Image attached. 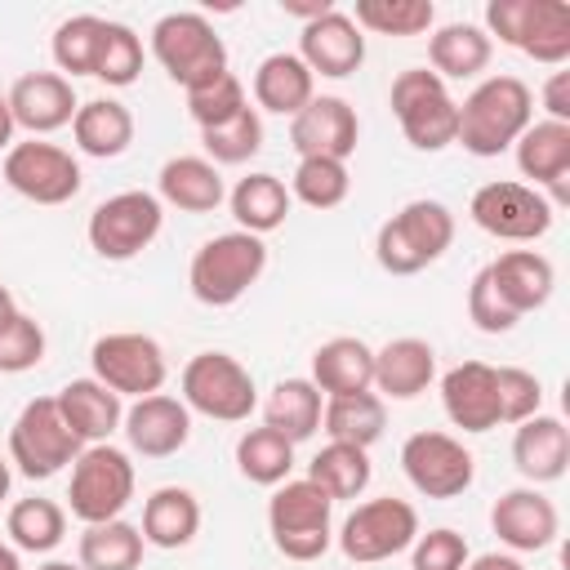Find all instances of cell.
<instances>
[{
	"mask_svg": "<svg viewBox=\"0 0 570 570\" xmlns=\"http://www.w3.org/2000/svg\"><path fill=\"white\" fill-rule=\"evenodd\" d=\"M534 120V94L521 76H485L463 102H459V129L454 142L468 156H503Z\"/></svg>",
	"mask_w": 570,
	"mask_h": 570,
	"instance_id": "cell-1",
	"label": "cell"
},
{
	"mask_svg": "<svg viewBox=\"0 0 570 570\" xmlns=\"http://www.w3.org/2000/svg\"><path fill=\"white\" fill-rule=\"evenodd\" d=\"M454 245V214L441 200H405L374 232V258L387 276H414Z\"/></svg>",
	"mask_w": 570,
	"mask_h": 570,
	"instance_id": "cell-2",
	"label": "cell"
},
{
	"mask_svg": "<svg viewBox=\"0 0 570 570\" xmlns=\"http://www.w3.org/2000/svg\"><path fill=\"white\" fill-rule=\"evenodd\" d=\"M267 272V245L263 236H249V232H218L209 236L191 263H187V285H191V298L205 303V307H232L240 303L258 276Z\"/></svg>",
	"mask_w": 570,
	"mask_h": 570,
	"instance_id": "cell-3",
	"label": "cell"
},
{
	"mask_svg": "<svg viewBox=\"0 0 570 570\" xmlns=\"http://www.w3.org/2000/svg\"><path fill=\"white\" fill-rule=\"evenodd\" d=\"M267 534L285 561H316L334 543V499L307 476L281 481L267 499Z\"/></svg>",
	"mask_w": 570,
	"mask_h": 570,
	"instance_id": "cell-4",
	"label": "cell"
},
{
	"mask_svg": "<svg viewBox=\"0 0 570 570\" xmlns=\"http://www.w3.org/2000/svg\"><path fill=\"white\" fill-rule=\"evenodd\" d=\"M490 40L543 62V67H566L570 58V4L566 0H490L485 4V27Z\"/></svg>",
	"mask_w": 570,
	"mask_h": 570,
	"instance_id": "cell-5",
	"label": "cell"
},
{
	"mask_svg": "<svg viewBox=\"0 0 570 570\" xmlns=\"http://www.w3.org/2000/svg\"><path fill=\"white\" fill-rule=\"evenodd\" d=\"M151 58L165 67L174 85H183V94L227 71V45L214 31V22L196 9L165 13L151 27Z\"/></svg>",
	"mask_w": 570,
	"mask_h": 570,
	"instance_id": "cell-6",
	"label": "cell"
},
{
	"mask_svg": "<svg viewBox=\"0 0 570 570\" xmlns=\"http://www.w3.org/2000/svg\"><path fill=\"white\" fill-rule=\"evenodd\" d=\"M387 107L414 151H445L459 129V102L432 67H405L392 80Z\"/></svg>",
	"mask_w": 570,
	"mask_h": 570,
	"instance_id": "cell-7",
	"label": "cell"
},
{
	"mask_svg": "<svg viewBox=\"0 0 570 570\" xmlns=\"http://www.w3.org/2000/svg\"><path fill=\"white\" fill-rule=\"evenodd\" d=\"M178 401L214 423H245L258 410L254 374L232 352H196L178 374Z\"/></svg>",
	"mask_w": 570,
	"mask_h": 570,
	"instance_id": "cell-8",
	"label": "cell"
},
{
	"mask_svg": "<svg viewBox=\"0 0 570 570\" xmlns=\"http://www.w3.org/2000/svg\"><path fill=\"white\" fill-rule=\"evenodd\" d=\"M134 459L129 450L102 441V445H85L71 463V485H67V508L80 525H98V521H116L129 499H134Z\"/></svg>",
	"mask_w": 570,
	"mask_h": 570,
	"instance_id": "cell-9",
	"label": "cell"
},
{
	"mask_svg": "<svg viewBox=\"0 0 570 570\" xmlns=\"http://www.w3.org/2000/svg\"><path fill=\"white\" fill-rule=\"evenodd\" d=\"M165 227V205L156 191H142V187H129V191H116L107 200L94 205L89 223H85V236H89V249L107 263H129L138 258Z\"/></svg>",
	"mask_w": 570,
	"mask_h": 570,
	"instance_id": "cell-10",
	"label": "cell"
},
{
	"mask_svg": "<svg viewBox=\"0 0 570 570\" xmlns=\"http://www.w3.org/2000/svg\"><path fill=\"white\" fill-rule=\"evenodd\" d=\"M338 552L356 566H379V561H392L401 552H410V543L419 539V512L414 503L405 499H365L356 503L343 525H338Z\"/></svg>",
	"mask_w": 570,
	"mask_h": 570,
	"instance_id": "cell-11",
	"label": "cell"
},
{
	"mask_svg": "<svg viewBox=\"0 0 570 570\" xmlns=\"http://www.w3.org/2000/svg\"><path fill=\"white\" fill-rule=\"evenodd\" d=\"M85 445L76 441V432L62 423L58 401L53 396H36L18 410L13 428H9V463L27 476V481H49L58 476L67 463H76Z\"/></svg>",
	"mask_w": 570,
	"mask_h": 570,
	"instance_id": "cell-12",
	"label": "cell"
},
{
	"mask_svg": "<svg viewBox=\"0 0 570 570\" xmlns=\"http://www.w3.org/2000/svg\"><path fill=\"white\" fill-rule=\"evenodd\" d=\"M468 214L472 223L494 236V240H512V245H530L539 236H548L557 209L548 205V196L530 183H517V178H494V183H481L468 200Z\"/></svg>",
	"mask_w": 570,
	"mask_h": 570,
	"instance_id": "cell-13",
	"label": "cell"
},
{
	"mask_svg": "<svg viewBox=\"0 0 570 570\" xmlns=\"http://www.w3.org/2000/svg\"><path fill=\"white\" fill-rule=\"evenodd\" d=\"M89 365H94V379L102 387H111L120 401L125 396H134V401L138 396H151L169 379L165 347L151 334H138V330H111V334L94 338Z\"/></svg>",
	"mask_w": 570,
	"mask_h": 570,
	"instance_id": "cell-14",
	"label": "cell"
},
{
	"mask_svg": "<svg viewBox=\"0 0 570 570\" xmlns=\"http://www.w3.org/2000/svg\"><path fill=\"white\" fill-rule=\"evenodd\" d=\"M0 174L31 205H67V200L80 196V183H85L80 160L67 147L45 142V138L13 142L0 160Z\"/></svg>",
	"mask_w": 570,
	"mask_h": 570,
	"instance_id": "cell-15",
	"label": "cell"
},
{
	"mask_svg": "<svg viewBox=\"0 0 570 570\" xmlns=\"http://www.w3.org/2000/svg\"><path fill=\"white\" fill-rule=\"evenodd\" d=\"M401 472L423 499H459L476 481L472 450L450 432H414L401 445Z\"/></svg>",
	"mask_w": 570,
	"mask_h": 570,
	"instance_id": "cell-16",
	"label": "cell"
},
{
	"mask_svg": "<svg viewBox=\"0 0 570 570\" xmlns=\"http://www.w3.org/2000/svg\"><path fill=\"white\" fill-rule=\"evenodd\" d=\"M361 138V120L356 107L338 94H316L294 120H289V142L298 151V160L321 156V160H347L356 151Z\"/></svg>",
	"mask_w": 570,
	"mask_h": 570,
	"instance_id": "cell-17",
	"label": "cell"
},
{
	"mask_svg": "<svg viewBox=\"0 0 570 570\" xmlns=\"http://www.w3.org/2000/svg\"><path fill=\"white\" fill-rule=\"evenodd\" d=\"M490 530L499 534L508 552H543L561 534V517H557V503L539 485H517L494 499Z\"/></svg>",
	"mask_w": 570,
	"mask_h": 570,
	"instance_id": "cell-18",
	"label": "cell"
},
{
	"mask_svg": "<svg viewBox=\"0 0 570 570\" xmlns=\"http://www.w3.org/2000/svg\"><path fill=\"white\" fill-rule=\"evenodd\" d=\"M521 178L548 196L552 209L570 205V125L561 120H530V129L512 142Z\"/></svg>",
	"mask_w": 570,
	"mask_h": 570,
	"instance_id": "cell-19",
	"label": "cell"
},
{
	"mask_svg": "<svg viewBox=\"0 0 570 570\" xmlns=\"http://www.w3.org/2000/svg\"><path fill=\"white\" fill-rule=\"evenodd\" d=\"M120 432L134 454L169 459L191 441V410L169 392H151V396H138L134 405H125Z\"/></svg>",
	"mask_w": 570,
	"mask_h": 570,
	"instance_id": "cell-20",
	"label": "cell"
},
{
	"mask_svg": "<svg viewBox=\"0 0 570 570\" xmlns=\"http://www.w3.org/2000/svg\"><path fill=\"white\" fill-rule=\"evenodd\" d=\"M298 58L312 76L325 80H343L365 62V31L352 22V13L330 9L312 22H303L298 31Z\"/></svg>",
	"mask_w": 570,
	"mask_h": 570,
	"instance_id": "cell-21",
	"label": "cell"
},
{
	"mask_svg": "<svg viewBox=\"0 0 570 570\" xmlns=\"http://www.w3.org/2000/svg\"><path fill=\"white\" fill-rule=\"evenodd\" d=\"M4 102H9L13 125L27 129L31 138H36V134L67 129L71 116H76V107H80L71 80L58 76V71H27V76H18V80L9 85V94H4Z\"/></svg>",
	"mask_w": 570,
	"mask_h": 570,
	"instance_id": "cell-22",
	"label": "cell"
},
{
	"mask_svg": "<svg viewBox=\"0 0 570 570\" xmlns=\"http://www.w3.org/2000/svg\"><path fill=\"white\" fill-rule=\"evenodd\" d=\"M441 410L463 432H490L499 428V383L494 365L485 361H459L441 374Z\"/></svg>",
	"mask_w": 570,
	"mask_h": 570,
	"instance_id": "cell-23",
	"label": "cell"
},
{
	"mask_svg": "<svg viewBox=\"0 0 570 570\" xmlns=\"http://www.w3.org/2000/svg\"><path fill=\"white\" fill-rule=\"evenodd\" d=\"M436 379V352L428 338L401 334L374 352V392L383 401H414Z\"/></svg>",
	"mask_w": 570,
	"mask_h": 570,
	"instance_id": "cell-24",
	"label": "cell"
},
{
	"mask_svg": "<svg viewBox=\"0 0 570 570\" xmlns=\"http://www.w3.org/2000/svg\"><path fill=\"white\" fill-rule=\"evenodd\" d=\"M53 401H58V414H62V423L76 432L80 445H102V441H111V432H120L125 401H120L111 387H102L94 374L62 383V387L53 392Z\"/></svg>",
	"mask_w": 570,
	"mask_h": 570,
	"instance_id": "cell-25",
	"label": "cell"
},
{
	"mask_svg": "<svg viewBox=\"0 0 570 570\" xmlns=\"http://www.w3.org/2000/svg\"><path fill=\"white\" fill-rule=\"evenodd\" d=\"M512 463L530 485H552L570 463V432L557 414H534L512 432Z\"/></svg>",
	"mask_w": 570,
	"mask_h": 570,
	"instance_id": "cell-26",
	"label": "cell"
},
{
	"mask_svg": "<svg viewBox=\"0 0 570 570\" xmlns=\"http://www.w3.org/2000/svg\"><path fill=\"white\" fill-rule=\"evenodd\" d=\"M312 387L321 396L374 392V347L356 334H334L312 352Z\"/></svg>",
	"mask_w": 570,
	"mask_h": 570,
	"instance_id": "cell-27",
	"label": "cell"
},
{
	"mask_svg": "<svg viewBox=\"0 0 570 570\" xmlns=\"http://www.w3.org/2000/svg\"><path fill=\"white\" fill-rule=\"evenodd\" d=\"M156 196L160 205H174L183 214H214L227 200L223 174L205 156H169L156 174Z\"/></svg>",
	"mask_w": 570,
	"mask_h": 570,
	"instance_id": "cell-28",
	"label": "cell"
},
{
	"mask_svg": "<svg viewBox=\"0 0 570 570\" xmlns=\"http://www.w3.org/2000/svg\"><path fill=\"white\" fill-rule=\"evenodd\" d=\"M494 289L503 294V303L525 316V312H539L548 298H552V285H557V272H552V258H543L539 249H508L499 254L494 263H485Z\"/></svg>",
	"mask_w": 570,
	"mask_h": 570,
	"instance_id": "cell-29",
	"label": "cell"
},
{
	"mask_svg": "<svg viewBox=\"0 0 570 570\" xmlns=\"http://www.w3.org/2000/svg\"><path fill=\"white\" fill-rule=\"evenodd\" d=\"M142 543L151 548H187L200 534V499L187 485H160L142 503Z\"/></svg>",
	"mask_w": 570,
	"mask_h": 570,
	"instance_id": "cell-30",
	"label": "cell"
},
{
	"mask_svg": "<svg viewBox=\"0 0 570 570\" xmlns=\"http://www.w3.org/2000/svg\"><path fill=\"white\" fill-rule=\"evenodd\" d=\"M316 98V76L303 67L298 53H267L254 67V102L272 116H298Z\"/></svg>",
	"mask_w": 570,
	"mask_h": 570,
	"instance_id": "cell-31",
	"label": "cell"
},
{
	"mask_svg": "<svg viewBox=\"0 0 570 570\" xmlns=\"http://www.w3.org/2000/svg\"><path fill=\"white\" fill-rule=\"evenodd\" d=\"M71 138L94 160H116L134 142V111L116 98H89L71 116Z\"/></svg>",
	"mask_w": 570,
	"mask_h": 570,
	"instance_id": "cell-32",
	"label": "cell"
},
{
	"mask_svg": "<svg viewBox=\"0 0 570 570\" xmlns=\"http://www.w3.org/2000/svg\"><path fill=\"white\" fill-rule=\"evenodd\" d=\"M494 40L476 22H445L428 36V62L441 80H472L490 67Z\"/></svg>",
	"mask_w": 570,
	"mask_h": 570,
	"instance_id": "cell-33",
	"label": "cell"
},
{
	"mask_svg": "<svg viewBox=\"0 0 570 570\" xmlns=\"http://www.w3.org/2000/svg\"><path fill=\"white\" fill-rule=\"evenodd\" d=\"M289 205H294L289 187H285L276 174H263V169H258V174H245V178L227 191V209H232L236 227L249 232V236H267V232L285 227Z\"/></svg>",
	"mask_w": 570,
	"mask_h": 570,
	"instance_id": "cell-34",
	"label": "cell"
},
{
	"mask_svg": "<svg viewBox=\"0 0 570 570\" xmlns=\"http://www.w3.org/2000/svg\"><path fill=\"white\" fill-rule=\"evenodd\" d=\"M387 428V401L379 392H347V396H325L321 410V432L343 445L370 450Z\"/></svg>",
	"mask_w": 570,
	"mask_h": 570,
	"instance_id": "cell-35",
	"label": "cell"
},
{
	"mask_svg": "<svg viewBox=\"0 0 570 570\" xmlns=\"http://www.w3.org/2000/svg\"><path fill=\"white\" fill-rule=\"evenodd\" d=\"M321 410H325V396L312 387V379H281L263 401V428L298 445L321 428Z\"/></svg>",
	"mask_w": 570,
	"mask_h": 570,
	"instance_id": "cell-36",
	"label": "cell"
},
{
	"mask_svg": "<svg viewBox=\"0 0 570 570\" xmlns=\"http://www.w3.org/2000/svg\"><path fill=\"white\" fill-rule=\"evenodd\" d=\"M142 530L125 517L85 525L76 539V561L85 570H138L142 566Z\"/></svg>",
	"mask_w": 570,
	"mask_h": 570,
	"instance_id": "cell-37",
	"label": "cell"
},
{
	"mask_svg": "<svg viewBox=\"0 0 570 570\" xmlns=\"http://www.w3.org/2000/svg\"><path fill=\"white\" fill-rule=\"evenodd\" d=\"M370 476H374L370 450L343 445V441L321 445V450L312 454V463H307V481H312L321 494H330L334 503H338V499H361L365 485H370Z\"/></svg>",
	"mask_w": 570,
	"mask_h": 570,
	"instance_id": "cell-38",
	"label": "cell"
},
{
	"mask_svg": "<svg viewBox=\"0 0 570 570\" xmlns=\"http://www.w3.org/2000/svg\"><path fill=\"white\" fill-rule=\"evenodd\" d=\"M4 534H9V543H13L18 552L45 557V552H53V548L67 539V508L53 503V499H45V494L18 499V503L9 508V517H4Z\"/></svg>",
	"mask_w": 570,
	"mask_h": 570,
	"instance_id": "cell-39",
	"label": "cell"
},
{
	"mask_svg": "<svg viewBox=\"0 0 570 570\" xmlns=\"http://www.w3.org/2000/svg\"><path fill=\"white\" fill-rule=\"evenodd\" d=\"M236 472L249 485H267L276 490L281 481H289L294 472V441H285L272 428H245L236 436Z\"/></svg>",
	"mask_w": 570,
	"mask_h": 570,
	"instance_id": "cell-40",
	"label": "cell"
},
{
	"mask_svg": "<svg viewBox=\"0 0 570 570\" xmlns=\"http://www.w3.org/2000/svg\"><path fill=\"white\" fill-rule=\"evenodd\" d=\"M102 31H107V18L98 13H71L53 27V40H49V53H53V67L58 76L76 80V76H94V62H98V49H102Z\"/></svg>",
	"mask_w": 570,
	"mask_h": 570,
	"instance_id": "cell-41",
	"label": "cell"
},
{
	"mask_svg": "<svg viewBox=\"0 0 570 570\" xmlns=\"http://www.w3.org/2000/svg\"><path fill=\"white\" fill-rule=\"evenodd\" d=\"M352 22L374 36H423L436 22L432 0H356Z\"/></svg>",
	"mask_w": 570,
	"mask_h": 570,
	"instance_id": "cell-42",
	"label": "cell"
},
{
	"mask_svg": "<svg viewBox=\"0 0 570 570\" xmlns=\"http://www.w3.org/2000/svg\"><path fill=\"white\" fill-rule=\"evenodd\" d=\"M352 191V174H347V160H321V156H307L294 165V178H289V196L303 200L307 209H338Z\"/></svg>",
	"mask_w": 570,
	"mask_h": 570,
	"instance_id": "cell-43",
	"label": "cell"
},
{
	"mask_svg": "<svg viewBox=\"0 0 570 570\" xmlns=\"http://www.w3.org/2000/svg\"><path fill=\"white\" fill-rule=\"evenodd\" d=\"M200 142H205V160H214V165H245V160H254L263 151V116H258V107H245L227 125L205 129Z\"/></svg>",
	"mask_w": 570,
	"mask_h": 570,
	"instance_id": "cell-44",
	"label": "cell"
},
{
	"mask_svg": "<svg viewBox=\"0 0 570 570\" xmlns=\"http://www.w3.org/2000/svg\"><path fill=\"white\" fill-rule=\"evenodd\" d=\"M138 76H142V40H138V31L125 27V22H107L102 49H98V62H94V80H102L111 89H129Z\"/></svg>",
	"mask_w": 570,
	"mask_h": 570,
	"instance_id": "cell-45",
	"label": "cell"
},
{
	"mask_svg": "<svg viewBox=\"0 0 570 570\" xmlns=\"http://www.w3.org/2000/svg\"><path fill=\"white\" fill-rule=\"evenodd\" d=\"M245 107H249V98H245V85H240L236 71H223V76H214V80L187 89V116L196 120L200 134L214 129V125H227V120H232L236 111H245Z\"/></svg>",
	"mask_w": 570,
	"mask_h": 570,
	"instance_id": "cell-46",
	"label": "cell"
},
{
	"mask_svg": "<svg viewBox=\"0 0 570 570\" xmlns=\"http://www.w3.org/2000/svg\"><path fill=\"white\" fill-rule=\"evenodd\" d=\"M45 361V330L36 316L13 312L0 325V374H27Z\"/></svg>",
	"mask_w": 570,
	"mask_h": 570,
	"instance_id": "cell-47",
	"label": "cell"
},
{
	"mask_svg": "<svg viewBox=\"0 0 570 570\" xmlns=\"http://www.w3.org/2000/svg\"><path fill=\"white\" fill-rule=\"evenodd\" d=\"M494 383H499V423H525V419L543 414L539 374H530L521 365H494Z\"/></svg>",
	"mask_w": 570,
	"mask_h": 570,
	"instance_id": "cell-48",
	"label": "cell"
},
{
	"mask_svg": "<svg viewBox=\"0 0 570 570\" xmlns=\"http://www.w3.org/2000/svg\"><path fill=\"white\" fill-rule=\"evenodd\" d=\"M468 539L450 525H436V530H419V539L410 543V570H463L468 566Z\"/></svg>",
	"mask_w": 570,
	"mask_h": 570,
	"instance_id": "cell-49",
	"label": "cell"
},
{
	"mask_svg": "<svg viewBox=\"0 0 570 570\" xmlns=\"http://www.w3.org/2000/svg\"><path fill=\"white\" fill-rule=\"evenodd\" d=\"M468 321L481 330V334H508L521 316L503 303V294L494 289V281H490V272L481 267L476 276H472V285H468Z\"/></svg>",
	"mask_w": 570,
	"mask_h": 570,
	"instance_id": "cell-50",
	"label": "cell"
},
{
	"mask_svg": "<svg viewBox=\"0 0 570 570\" xmlns=\"http://www.w3.org/2000/svg\"><path fill=\"white\" fill-rule=\"evenodd\" d=\"M543 120H561V125H570V71H552L548 76V85H543Z\"/></svg>",
	"mask_w": 570,
	"mask_h": 570,
	"instance_id": "cell-51",
	"label": "cell"
},
{
	"mask_svg": "<svg viewBox=\"0 0 570 570\" xmlns=\"http://www.w3.org/2000/svg\"><path fill=\"white\" fill-rule=\"evenodd\" d=\"M330 9H334V0H281V13H289V18H303V22H312V18L330 13Z\"/></svg>",
	"mask_w": 570,
	"mask_h": 570,
	"instance_id": "cell-52",
	"label": "cell"
},
{
	"mask_svg": "<svg viewBox=\"0 0 570 570\" xmlns=\"http://www.w3.org/2000/svg\"><path fill=\"white\" fill-rule=\"evenodd\" d=\"M463 570H525L512 552H481V557H468Z\"/></svg>",
	"mask_w": 570,
	"mask_h": 570,
	"instance_id": "cell-53",
	"label": "cell"
},
{
	"mask_svg": "<svg viewBox=\"0 0 570 570\" xmlns=\"http://www.w3.org/2000/svg\"><path fill=\"white\" fill-rule=\"evenodd\" d=\"M13 134H18V125H13L9 102H4V94H0V151H9V147H13Z\"/></svg>",
	"mask_w": 570,
	"mask_h": 570,
	"instance_id": "cell-54",
	"label": "cell"
},
{
	"mask_svg": "<svg viewBox=\"0 0 570 570\" xmlns=\"http://www.w3.org/2000/svg\"><path fill=\"white\" fill-rule=\"evenodd\" d=\"M0 570H22V557L13 543H0Z\"/></svg>",
	"mask_w": 570,
	"mask_h": 570,
	"instance_id": "cell-55",
	"label": "cell"
},
{
	"mask_svg": "<svg viewBox=\"0 0 570 570\" xmlns=\"http://www.w3.org/2000/svg\"><path fill=\"white\" fill-rule=\"evenodd\" d=\"M18 312V303H13V294H9V285H0V325L9 321Z\"/></svg>",
	"mask_w": 570,
	"mask_h": 570,
	"instance_id": "cell-56",
	"label": "cell"
},
{
	"mask_svg": "<svg viewBox=\"0 0 570 570\" xmlns=\"http://www.w3.org/2000/svg\"><path fill=\"white\" fill-rule=\"evenodd\" d=\"M9 485H13V472H9V459H0V503L9 499Z\"/></svg>",
	"mask_w": 570,
	"mask_h": 570,
	"instance_id": "cell-57",
	"label": "cell"
},
{
	"mask_svg": "<svg viewBox=\"0 0 570 570\" xmlns=\"http://www.w3.org/2000/svg\"><path fill=\"white\" fill-rule=\"evenodd\" d=\"M36 570H85L80 561H45V566H36Z\"/></svg>",
	"mask_w": 570,
	"mask_h": 570,
	"instance_id": "cell-58",
	"label": "cell"
}]
</instances>
